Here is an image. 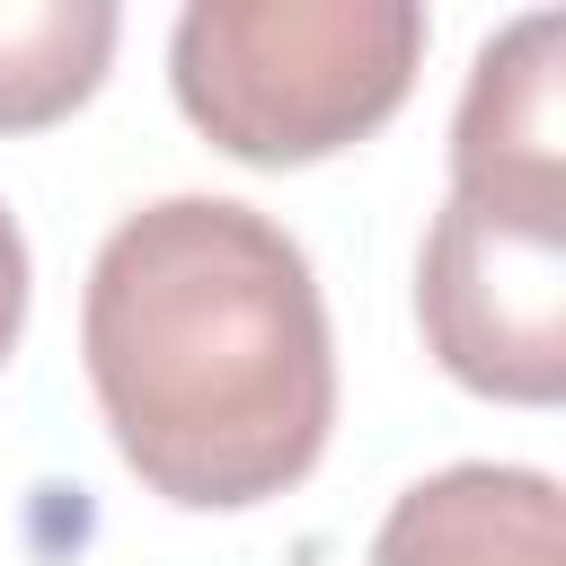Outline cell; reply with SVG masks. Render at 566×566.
Instances as JSON below:
<instances>
[{"label":"cell","instance_id":"6","mask_svg":"<svg viewBox=\"0 0 566 566\" xmlns=\"http://www.w3.org/2000/svg\"><path fill=\"white\" fill-rule=\"evenodd\" d=\"M115 0H0V133L62 124L115 62Z\"/></svg>","mask_w":566,"mask_h":566},{"label":"cell","instance_id":"7","mask_svg":"<svg viewBox=\"0 0 566 566\" xmlns=\"http://www.w3.org/2000/svg\"><path fill=\"white\" fill-rule=\"evenodd\" d=\"M27 292H35V274H27V230H18V212L0 203V363H9L18 336H27Z\"/></svg>","mask_w":566,"mask_h":566},{"label":"cell","instance_id":"5","mask_svg":"<svg viewBox=\"0 0 566 566\" xmlns=\"http://www.w3.org/2000/svg\"><path fill=\"white\" fill-rule=\"evenodd\" d=\"M363 566H566L557 478L513 460L433 469L380 513Z\"/></svg>","mask_w":566,"mask_h":566},{"label":"cell","instance_id":"4","mask_svg":"<svg viewBox=\"0 0 566 566\" xmlns=\"http://www.w3.org/2000/svg\"><path fill=\"white\" fill-rule=\"evenodd\" d=\"M451 195L566 203V18L522 9L469 62L451 115Z\"/></svg>","mask_w":566,"mask_h":566},{"label":"cell","instance_id":"1","mask_svg":"<svg viewBox=\"0 0 566 566\" xmlns=\"http://www.w3.org/2000/svg\"><path fill=\"white\" fill-rule=\"evenodd\" d=\"M80 363L124 469L186 513L301 486L336 424L318 274L283 221L230 195H159L106 230Z\"/></svg>","mask_w":566,"mask_h":566},{"label":"cell","instance_id":"3","mask_svg":"<svg viewBox=\"0 0 566 566\" xmlns=\"http://www.w3.org/2000/svg\"><path fill=\"white\" fill-rule=\"evenodd\" d=\"M416 318L433 363L504 407H557L566 389V203L451 195L424 230Z\"/></svg>","mask_w":566,"mask_h":566},{"label":"cell","instance_id":"2","mask_svg":"<svg viewBox=\"0 0 566 566\" xmlns=\"http://www.w3.org/2000/svg\"><path fill=\"white\" fill-rule=\"evenodd\" d=\"M424 62L416 0H186L168 88L248 168H310L380 133Z\"/></svg>","mask_w":566,"mask_h":566}]
</instances>
